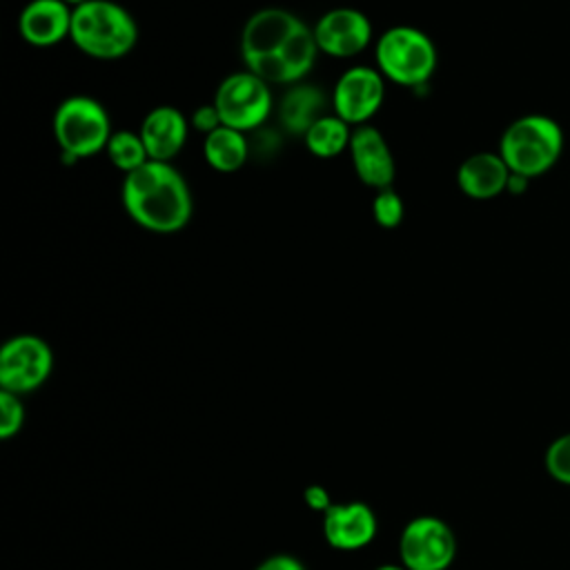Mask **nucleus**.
<instances>
[{
  "label": "nucleus",
  "mask_w": 570,
  "mask_h": 570,
  "mask_svg": "<svg viewBox=\"0 0 570 570\" xmlns=\"http://www.w3.org/2000/svg\"><path fill=\"white\" fill-rule=\"evenodd\" d=\"M254 570H307V568L294 554L276 552V554H269L267 559H263Z\"/></svg>",
  "instance_id": "a878e982"
},
{
  "label": "nucleus",
  "mask_w": 570,
  "mask_h": 570,
  "mask_svg": "<svg viewBox=\"0 0 570 570\" xmlns=\"http://www.w3.org/2000/svg\"><path fill=\"white\" fill-rule=\"evenodd\" d=\"M372 216H374V223L383 229L399 227L403 216H405V207H403L401 196L392 187L379 189L372 198Z\"/></svg>",
  "instance_id": "412c9836"
},
{
  "label": "nucleus",
  "mask_w": 570,
  "mask_h": 570,
  "mask_svg": "<svg viewBox=\"0 0 570 570\" xmlns=\"http://www.w3.org/2000/svg\"><path fill=\"white\" fill-rule=\"evenodd\" d=\"M212 102L220 116V122L243 134L258 129L274 109L269 82L247 69L225 76L216 87Z\"/></svg>",
  "instance_id": "0eeeda50"
},
{
  "label": "nucleus",
  "mask_w": 570,
  "mask_h": 570,
  "mask_svg": "<svg viewBox=\"0 0 570 570\" xmlns=\"http://www.w3.org/2000/svg\"><path fill=\"white\" fill-rule=\"evenodd\" d=\"M203 156L214 171L234 174L249 158L247 136L238 129L220 125L218 129H214L203 138Z\"/></svg>",
  "instance_id": "a211bd4d"
},
{
  "label": "nucleus",
  "mask_w": 570,
  "mask_h": 570,
  "mask_svg": "<svg viewBox=\"0 0 570 570\" xmlns=\"http://www.w3.org/2000/svg\"><path fill=\"white\" fill-rule=\"evenodd\" d=\"M374 570H407V568L399 561V563H381V566H376Z\"/></svg>",
  "instance_id": "bb28decb"
},
{
  "label": "nucleus",
  "mask_w": 570,
  "mask_h": 570,
  "mask_svg": "<svg viewBox=\"0 0 570 570\" xmlns=\"http://www.w3.org/2000/svg\"><path fill=\"white\" fill-rule=\"evenodd\" d=\"M189 125H191L196 131H200L203 138H205L207 134H212L214 129H218L223 122H220V116H218L214 102H207V105H200V107L194 109V114H191V118H189Z\"/></svg>",
  "instance_id": "b1692460"
},
{
  "label": "nucleus",
  "mask_w": 570,
  "mask_h": 570,
  "mask_svg": "<svg viewBox=\"0 0 570 570\" xmlns=\"http://www.w3.org/2000/svg\"><path fill=\"white\" fill-rule=\"evenodd\" d=\"M109 163L125 174L142 167L149 160V154L145 149V142L140 138L138 131H129V129H118L111 134L107 149H105Z\"/></svg>",
  "instance_id": "aec40b11"
},
{
  "label": "nucleus",
  "mask_w": 570,
  "mask_h": 570,
  "mask_svg": "<svg viewBox=\"0 0 570 570\" xmlns=\"http://www.w3.org/2000/svg\"><path fill=\"white\" fill-rule=\"evenodd\" d=\"M120 200L127 216L151 234H176L191 220L194 198L171 163L147 160L122 176Z\"/></svg>",
  "instance_id": "f03ea898"
},
{
  "label": "nucleus",
  "mask_w": 570,
  "mask_h": 570,
  "mask_svg": "<svg viewBox=\"0 0 570 570\" xmlns=\"http://www.w3.org/2000/svg\"><path fill=\"white\" fill-rule=\"evenodd\" d=\"M69 40L96 60H118L138 42L134 16L114 0H87L73 9Z\"/></svg>",
  "instance_id": "7ed1b4c3"
},
{
  "label": "nucleus",
  "mask_w": 570,
  "mask_h": 570,
  "mask_svg": "<svg viewBox=\"0 0 570 570\" xmlns=\"http://www.w3.org/2000/svg\"><path fill=\"white\" fill-rule=\"evenodd\" d=\"M53 138L65 160L76 163L102 154L114 134L109 111L91 96H67L53 111Z\"/></svg>",
  "instance_id": "423d86ee"
},
{
  "label": "nucleus",
  "mask_w": 570,
  "mask_h": 570,
  "mask_svg": "<svg viewBox=\"0 0 570 570\" xmlns=\"http://www.w3.org/2000/svg\"><path fill=\"white\" fill-rule=\"evenodd\" d=\"M73 9L62 0H31L18 16L20 38L36 47L49 49L69 38Z\"/></svg>",
  "instance_id": "4468645a"
},
{
  "label": "nucleus",
  "mask_w": 570,
  "mask_h": 570,
  "mask_svg": "<svg viewBox=\"0 0 570 570\" xmlns=\"http://www.w3.org/2000/svg\"><path fill=\"white\" fill-rule=\"evenodd\" d=\"M456 557L452 528L434 514L410 519L399 534V559L407 570H448Z\"/></svg>",
  "instance_id": "6e6552de"
},
{
  "label": "nucleus",
  "mask_w": 570,
  "mask_h": 570,
  "mask_svg": "<svg viewBox=\"0 0 570 570\" xmlns=\"http://www.w3.org/2000/svg\"><path fill=\"white\" fill-rule=\"evenodd\" d=\"M379 532L376 512L365 501L334 503L323 514V537L330 548L354 552L367 548Z\"/></svg>",
  "instance_id": "ddd939ff"
},
{
  "label": "nucleus",
  "mask_w": 570,
  "mask_h": 570,
  "mask_svg": "<svg viewBox=\"0 0 570 570\" xmlns=\"http://www.w3.org/2000/svg\"><path fill=\"white\" fill-rule=\"evenodd\" d=\"M53 372V350L36 334H16L0 347V390L24 396Z\"/></svg>",
  "instance_id": "1a4fd4ad"
},
{
  "label": "nucleus",
  "mask_w": 570,
  "mask_h": 570,
  "mask_svg": "<svg viewBox=\"0 0 570 570\" xmlns=\"http://www.w3.org/2000/svg\"><path fill=\"white\" fill-rule=\"evenodd\" d=\"M347 154H350L356 178L365 187H372L374 191L392 187L396 178L394 154L385 136L374 125L354 127Z\"/></svg>",
  "instance_id": "f8f14e48"
},
{
  "label": "nucleus",
  "mask_w": 570,
  "mask_h": 570,
  "mask_svg": "<svg viewBox=\"0 0 570 570\" xmlns=\"http://www.w3.org/2000/svg\"><path fill=\"white\" fill-rule=\"evenodd\" d=\"M312 29L318 51L332 58H354L365 51L374 38L370 18L354 7H334L325 11Z\"/></svg>",
  "instance_id": "9b49d317"
},
{
  "label": "nucleus",
  "mask_w": 570,
  "mask_h": 570,
  "mask_svg": "<svg viewBox=\"0 0 570 570\" xmlns=\"http://www.w3.org/2000/svg\"><path fill=\"white\" fill-rule=\"evenodd\" d=\"M548 474L561 485H570V432L557 436L543 456Z\"/></svg>",
  "instance_id": "4be33fe9"
},
{
  "label": "nucleus",
  "mask_w": 570,
  "mask_h": 570,
  "mask_svg": "<svg viewBox=\"0 0 570 570\" xmlns=\"http://www.w3.org/2000/svg\"><path fill=\"white\" fill-rule=\"evenodd\" d=\"M238 49L247 71L287 87L303 82L321 53L314 29L283 7L254 11L243 24Z\"/></svg>",
  "instance_id": "f257e3e1"
},
{
  "label": "nucleus",
  "mask_w": 570,
  "mask_h": 570,
  "mask_svg": "<svg viewBox=\"0 0 570 570\" xmlns=\"http://www.w3.org/2000/svg\"><path fill=\"white\" fill-rule=\"evenodd\" d=\"M563 151L561 127L541 114L512 120L499 140V156L508 169L521 178H537L552 169Z\"/></svg>",
  "instance_id": "20e7f679"
},
{
  "label": "nucleus",
  "mask_w": 570,
  "mask_h": 570,
  "mask_svg": "<svg viewBox=\"0 0 570 570\" xmlns=\"http://www.w3.org/2000/svg\"><path fill=\"white\" fill-rule=\"evenodd\" d=\"M512 171L499 151H476L468 156L456 169L459 189L474 200H488L508 189Z\"/></svg>",
  "instance_id": "dca6fc26"
},
{
  "label": "nucleus",
  "mask_w": 570,
  "mask_h": 570,
  "mask_svg": "<svg viewBox=\"0 0 570 570\" xmlns=\"http://www.w3.org/2000/svg\"><path fill=\"white\" fill-rule=\"evenodd\" d=\"M352 127L336 114L321 116L303 136L307 151L321 160H330L350 149Z\"/></svg>",
  "instance_id": "6ab92c4d"
},
{
  "label": "nucleus",
  "mask_w": 570,
  "mask_h": 570,
  "mask_svg": "<svg viewBox=\"0 0 570 570\" xmlns=\"http://www.w3.org/2000/svg\"><path fill=\"white\" fill-rule=\"evenodd\" d=\"M149 160L171 163L185 147L189 136V120L171 105H158L149 109L138 127Z\"/></svg>",
  "instance_id": "2eb2a0df"
},
{
  "label": "nucleus",
  "mask_w": 570,
  "mask_h": 570,
  "mask_svg": "<svg viewBox=\"0 0 570 570\" xmlns=\"http://www.w3.org/2000/svg\"><path fill=\"white\" fill-rule=\"evenodd\" d=\"M24 425V403L22 396L0 390V439H13Z\"/></svg>",
  "instance_id": "5701e85b"
},
{
  "label": "nucleus",
  "mask_w": 570,
  "mask_h": 570,
  "mask_svg": "<svg viewBox=\"0 0 570 570\" xmlns=\"http://www.w3.org/2000/svg\"><path fill=\"white\" fill-rule=\"evenodd\" d=\"M325 94L318 91L312 85H292L287 94L283 96L278 105V120L281 125L294 134V136H305V131L321 118L325 116Z\"/></svg>",
  "instance_id": "f3484780"
},
{
  "label": "nucleus",
  "mask_w": 570,
  "mask_h": 570,
  "mask_svg": "<svg viewBox=\"0 0 570 570\" xmlns=\"http://www.w3.org/2000/svg\"><path fill=\"white\" fill-rule=\"evenodd\" d=\"M374 60L387 82L416 89L428 85L434 76L439 56L425 31L410 24H396L376 38Z\"/></svg>",
  "instance_id": "39448f33"
},
{
  "label": "nucleus",
  "mask_w": 570,
  "mask_h": 570,
  "mask_svg": "<svg viewBox=\"0 0 570 570\" xmlns=\"http://www.w3.org/2000/svg\"><path fill=\"white\" fill-rule=\"evenodd\" d=\"M303 501H305V505H307L312 512H321V514H325V512L334 505V501H332L327 488L321 485V483L307 485V488L303 490Z\"/></svg>",
  "instance_id": "393cba45"
},
{
  "label": "nucleus",
  "mask_w": 570,
  "mask_h": 570,
  "mask_svg": "<svg viewBox=\"0 0 570 570\" xmlns=\"http://www.w3.org/2000/svg\"><path fill=\"white\" fill-rule=\"evenodd\" d=\"M385 78L376 67L354 65L345 69L332 91V109L350 127L370 125L385 98Z\"/></svg>",
  "instance_id": "9d476101"
},
{
  "label": "nucleus",
  "mask_w": 570,
  "mask_h": 570,
  "mask_svg": "<svg viewBox=\"0 0 570 570\" xmlns=\"http://www.w3.org/2000/svg\"><path fill=\"white\" fill-rule=\"evenodd\" d=\"M62 2H65V4H69V7H71V9H76V7H80V4H85V2H87V0H62Z\"/></svg>",
  "instance_id": "cd10ccee"
}]
</instances>
